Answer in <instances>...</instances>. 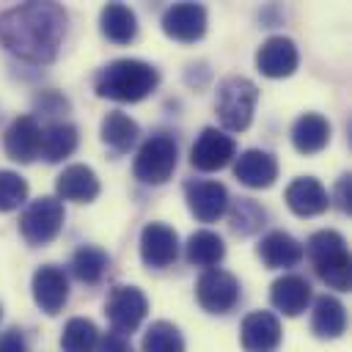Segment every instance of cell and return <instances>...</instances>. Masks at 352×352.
Segmentation results:
<instances>
[{
	"mask_svg": "<svg viewBox=\"0 0 352 352\" xmlns=\"http://www.w3.org/2000/svg\"><path fill=\"white\" fill-rule=\"evenodd\" d=\"M94 352H135V349H132L129 336H121V333L110 330V333L99 336V341H96V349H94Z\"/></svg>",
	"mask_w": 352,
	"mask_h": 352,
	"instance_id": "d6a6232c",
	"label": "cell"
},
{
	"mask_svg": "<svg viewBox=\"0 0 352 352\" xmlns=\"http://www.w3.org/2000/svg\"><path fill=\"white\" fill-rule=\"evenodd\" d=\"M66 33V11L58 3H22L0 14V44L28 60H55Z\"/></svg>",
	"mask_w": 352,
	"mask_h": 352,
	"instance_id": "6da1fadb",
	"label": "cell"
},
{
	"mask_svg": "<svg viewBox=\"0 0 352 352\" xmlns=\"http://www.w3.org/2000/svg\"><path fill=\"white\" fill-rule=\"evenodd\" d=\"M234 176L250 190L272 187L278 179V160L264 148H248L234 162Z\"/></svg>",
	"mask_w": 352,
	"mask_h": 352,
	"instance_id": "e0dca14e",
	"label": "cell"
},
{
	"mask_svg": "<svg viewBox=\"0 0 352 352\" xmlns=\"http://www.w3.org/2000/svg\"><path fill=\"white\" fill-rule=\"evenodd\" d=\"M226 212L231 220V231L239 236H250L261 231V226L267 223V209L253 198H236L234 204H228Z\"/></svg>",
	"mask_w": 352,
	"mask_h": 352,
	"instance_id": "83f0119b",
	"label": "cell"
},
{
	"mask_svg": "<svg viewBox=\"0 0 352 352\" xmlns=\"http://www.w3.org/2000/svg\"><path fill=\"white\" fill-rule=\"evenodd\" d=\"M283 338L280 322L272 311H250L239 327V344L245 352H278Z\"/></svg>",
	"mask_w": 352,
	"mask_h": 352,
	"instance_id": "8fae6325",
	"label": "cell"
},
{
	"mask_svg": "<svg viewBox=\"0 0 352 352\" xmlns=\"http://www.w3.org/2000/svg\"><path fill=\"white\" fill-rule=\"evenodd\" d=\"M162 33L173 41L192 44L206 33V8L198 3H176L162 14Z\"/></svg>",
	"mask_w": 352,
	"mask_h": 352,
	"instance_id": "4fadbf2b",
	"label": "cell"
},
{
	"mask_svg": "<svg viewBox=\"0 0 352 352\" xmlns=\"http://www.w3.org/2000/svg\"><path fill=\"white\" fill-rule=\"evenodd\" d=\"M160 85L157 66L140 60V58H118L99 69L94 77V91L102 99L113 102H143L154 88Z\"/></svg>",
	"mask_w": 352,
	"mask_h": 352,
	"instance_id": "7a4b0ae2",
	"label": "cell"
},
{
	"mask_svg": "<svg viewBox=\"0 0 352 352\" xmlns=\"http://www.w3.org/2000/svg\"><path fill=\"white\" fill-rule=\"evenodd\" d=\"M99 179L88 165H69L55 179L58 201H74V204H91L99 195Z\"/></svg>",
	"mask_w": 352,
	"mask_h": 352,
	"instance_id": "ffe728a7",
	"label": "cell"
},
{
	"mask_svg": "<svg viewBox=\"0 0 352 352\" xmlns=\"http://www.w3.org/2000/svg\"><path fill=\"white\" fill-rule=\"evenodd\" d=\"M195 300L209 314H228L239 302V280L220 267L204 270L195 280Z\"/></svg>",
	"mask_w": 352,
	"mask_h": 352,
	"instance_id": "ba28073f",
	"label": "cell"
},
{
	"mask_svg": "<svg viewBox=\"0 0 352 352\" xmlns=\"http://www.w3.org/2000/svg\"><path fill=\"white\" fill-rule=\"evenodd\" d=\"M258 258L264 261V267L270 270H289V267H297L302 261V245L286 234V231H270L261 236L258 248H256Z\"/></svg>",
	"mask_w": 352,
	"mask_h": 352,
	"instance_id": "44dd1931",
	"label": "cell"
},
{
	"mask_svg": "<svg viewBox=\"0 0 352 352\" xmlns=\"http://www.w3.org/2000/svg\"><path fill=\"white\" fill-rule=\"evenodd\" d=\"M256 66L264 77H272V80L294 74L297 66H300L297 44L286 36H270L256 52Z\"/></svg>",
	"mask_w": 352,
	"mask_h": 352,
	"instance_id": "9a60e30c",
	"label": "cell"
},
{
	"mask_svg": "<svg viewBox=\"0 0 352 352\" xmlns=\"http://www.w3.org/2000/svg\"><path fill=\"white\" fill-rule=\"evenodd\" d=\"M99 30L113 44H129L138 36V16L124 3H107L99 14Z\"/></svg>",
	"mask_w": 352,
	"mask_h": 352,
	"instance_id": "cb8c5ba5",
	"label": "cell"
},
{
	"mask_svg": "<svg viewBox=\"0 0 352 352\" xmlns=\"http://www.w3.org/2000/svg\"><path fill=\"white\" fill-rule=\"evenodd\" d=\"M302 253H308L316 275L336 292H346L349 280H352V267H349V250H346V239L333 231V228H322L316 234L308 236Z\"/></svg>",
	"mask_w": 352,
	"mask_h": 352,
	"instance_id": "3957f363",
	"label": "cell"
},
{
	"mask_svg": "<svg viewBox=\"0 0 352 352\" xmlns=\"http://www.w3.org/2000/svg\"><path fill=\"white\" fill-rule=\"evenodd\" d=\"M28 198V182L16 170H0V212H14Z\"/></svg>",
	"mask_w": 352,
	"mask_h": 352,
	"instance_id": "1f68e13d",
	"label": "cell"
},
{
	"mask_svg": "<svg viewBox=\"0 0 352 352\" xmlns=\"http://www.w3.org/2000/svg\"><path fill=\"white\" fill-rule=\"evenodd\" d=\"M179 162V148L170 135H151L132 162V173L143 184H165Z\"/></svg>",
	"mask_w": 352,
	"mask_h": 352,
	"instance_id": "5b68a950",
	"label": "cell"
},
{
	"mask_svg": "<svg viewBox=\"0 0 352 352\" xmlns=\"http://www.w3.org/2000/svg\"><path fill=\"white\" fill-rule=\"evenodd\" d=\"M77 140H80V135H77V126L74 124L55 121L52 126H47L41 132V157L47 162H60V160H66V157L74 154Z\"/></svg>",
	"mask_w": 352,
	"mask_h": 352,
	"instance_id": "484cf974",
	"label": "cell"
},
{
	"mask_svg": "<svg viewBox=\"0 0 352 352\" xmlns=\"http://www.w3.org/2000/svg\"><path fill=\"white\" fill-rule=\"evenodd\" d=\"M330 143V121L322 113H302L292 124V146L300 154H319Z\"/></svg>",
	"mask_w": 352,
	"mask_h": 352,
	"instance_id": "7402d4cb",
	"label": "cell"
},
{
	"mask_svg": "<svg viewBox=\"0 0 352 352\" xmlns=\"http://www.w3.org/2000/svg\"><path fill=\"white\" fill-rule=\"evenodd\" d=\"M179 256V236L165 223H146L140 231V258L151 270H165Z\"/></svg>",
	"mask_w": 352,
	"mask_h": 352,
	"instance_id": "7c38bea8",
	"label": "cell"
},
{
	"mask_svg": "<svg viewBox=\"0 0 352 352\" xmlns=\"http://www.w3.org/2000/svg\"><path fill=\"white\" fill-rule=\"evenodd\" d=\"M184 201L195 220L214 223L226 214L231 198L228 190L214 179H187L184 182Z\"/></svg>",
	"mask_w": 352,
	"mask_h": 352,
	"instance_id": "9c48e42d",
	"label": "cell"
},
{
	"mask_svg": "<svg viewBox=\"0 0 352 352\" xmlns=\"http://www.w3.org/2000/svg\"><path fill=\"white\" fill-rule=\"evenodd\" d=\"M346 330V308L338 297L322 294L314 300L311 311V333L316 338H338Z\"/></svg>",
	"mask_w": 352,
	"mask_h": 352,
	"instance_id": "603a6c76",
	"label": "cell"
},
{
	"mask_svg": "<svg viewBox=\"0 0 352 352\" xmlns=\"http://www.w3.org/2000/svg\"><path fill=\"white\" fill-rule=\"evenodd\" d=\"M0 352H28L25 333L19 327H6L0 333Z\"/></svg>",
	"mask_w": 352,
	"mask_h": 352,
	"instance_id": "e575fe53",
	"label": "cell"
},
{
	"mask_svg": "<svg viewBox=\"0 0 352 352\" xmlns=\"http://www.w3.org/2000/svg\"><path fill=\"white\" fill-rule=\"evenodd\" d=\"M3 148L14 162H33L41 154V126L33 116H16L3 138Z\"/></svg>",
	"mask_w": 352,
	"mask_h": 352,
	"instance_id": "2e32d148",
	"label": "cell"
},
{
	"mask_svg": "<svg viewBox=\"0 0 352 352\" xmlns=\"http://www.w3.org/2000/svg\"><path fill=\"white\" fill-rule=\"evenodd\" d=\"M110 267V256L96 245H82L72 256V272L82 283H99Z\"/></svg>",
	"mask_w": 352,
	"mask_h": 352,
	"instance_id": "f1b7e54d",
	"label": "cell"
},
{
	"mask_svg": "<svg viewBox=\"0 0 352 352\" xmlns=\"http://www.w3.org/2000/svg\"><path fill=\"white\" fill-rule=\"evenodd\" d=\"M148 314V300L138 286H113L104 302V316L110 327L121 336H129L140 327V322Z\"/></svg>",
	"mask_w": 352,
	"mask_h": 352,
	"instance_id": "52a82bcc",
	"label": "cell"
},
{
	"mask_svg": "<svg viewBox=\"0 0 352 352\" xmlns=\"http://www.w3.org/2000/svg\"><path fill=\"white\" fill-rule=\"evenodd\" d=\"M30 289H33L36 305H38L47 316L60 314L63 305H66V300H69V278H66V272H63L60 267H55V264L38 267V270L33 272Z\"/></svg>",
	"mask_w": 352,
	"mask_h": 352,
	"instance_id": "5bb4252c",
	"label": "cell"
},
{
	"mask_svg": "<svg viewBox=\"0 0 352 352\" xmlns=\"http://www.w3.org/2000/svg\"><path fill=\"white\" fill-rule=\"evenodd\" d=\"M143 352H184V336L173 322L157 319L143 333Z\"/></svg>",
	"mask_w": 352,
	"mask_h": 352,
	"instance_id": "4dcf8cb0",
	"label": "cell"
},
{
	"mask_svg": "<svg viewBox=\"0 0 352 352\" xmlns=\"http://www.w3.org/2000/svg\"><path fill=\"white\" fill-rule=\"evenodd\" d=\"M330 201H336V206L349 214V209H352V176L349 173H344L336 182V190H333V198Z\"/></svg>",
	"mask_w": 352,
	"mask_h": 352,
	"instance_id": "836d02e7",
	"label": "cell"
},
{
	"mask_svg": "<svg viewBox=\"0 0 352 352\" xmlns=\"http://www.w3.org/2000/svg\"><path fill=\"white\" fill-rule=\"evenodd\" d=\"M236 157V143L231 135H226L223 129L217 126H204L201 135L195 138L192 143V151H190V165L195 170H220L226 168L231 160Z\"/></svg>",
	"mask_w": 352,
	"mask_h": 352,
	"instance_id": "30bf717a",
	"label": "cell"
},
{
	"mask_svg": "<svg viewBox=\"0 0 352 352\" xmlns=\"http://www.w3.org/2000/svg\"><path fill=\"white\" fill-rule=\"evenodd\" d=\"M258 102V88L248 77H226L217 85V118L228 132H245L253 121V110Z\"/></svg>",
	"mask_w": 352,
	"mask_h": 352,
	"instance_id": "277c9868",
	"label": "cell"
},
{
	"mask_svg": "<svg viewBox=\"0 0 352 352\" xmlns=\"http://www.w3.org/2000/svg\"><path fill=\"white\" fill-rule=\"evenodd\" d=\"M63 220H66L63 201L44 195V198L30 201L25 212L19 214V234L28 245H50L60 234Z\"/></svg>",
	"mask_w": 352,
	"mask_h": 352,
	"instance_id": "8992f818",
	"label": "cell"
},
{
	"mask_svg": "<svg viewBox=\"0 0 352 352\" xmlns=\"http://www.w3.org/2000/svg\"><path fill=\"white\" fill-rule=\"evenodd\" d=\"M223 256H226V242H223L220 234H214L209 228H201V231L190 234V239H187V261L190 264L212 270L223 261Z\"/></svg>",
	"mask_w": 352,
	"mask_h": 352,
	"instance_id": "4316f807",
	"label": "cell"
},
{
	"mask_svg": "<svg viewBox=\"0 0 352 352\" xmlns=\"http://www.w3.org/2000/svg\"><path fill=\"white\" fill-rule=\"evenodd\" d=\"M96 341H99V330L91 319L74 316L63 324V333H60V349L63 352H94Z\"/></svg>",
	"mask_w": 352,
	"mask_h": 352,
	"instance_id": "f546056e",
	"label": "cell"
},
{
	"mask_svg": "<svg viewBox=\"0 0 352 352\" xmlns=\"http://www.w3.org/2000/svg\"><path fill=\"white\" fill-rule=\"evenodd\" d=\"M0 316H3V308H0Z\"/></svg>",
	"mask_w": 352,
	"mask_h": 352,
	"instance_id": "d590c367",
	"label": "cell"
},
{
	"mask_svg": "<svg viewBox=\"0 0 352 352\" xmlns=\"http://www.w3.org/2000/svg\"><path fill=\"white\" fill-rule=\"evenodd\" d=\"M102 143L110 146L113 151L124 154L129 151L135 143H138V135H140V126L135 118H129L126 113L121 110H110L104 118H102Z\"/></svg>",
	"mask_w": 352,
	"mask_h": 352,
	"instance_id": "d4e9b609",
	"label": "cell"
},
{
	"mask_svg": "<svg viewBox=\"0 0 352 352\" xmlns=\"http://www.w3.org/2000/svg\"><path fill=\"white\" fill-rule=\"evenodd\" d=\"M270 302L283 316H300L311 302V283L302 275H280L270 286Z\"/></svg>",
	"mask_w": 352,
	"mask_h": 352,
	"instance_id": "d6986e66",
	"label": "cell"
},
{
	"mask_svg": "<svg viewBox=\"0 0 352 352\" xmlns=\"http://www.w3.org/2000/svg\"><path fill=\"white\" fill-rule=\"evenodd\" d=\"M283 198H286V206H289L297 217H314V214L327 212V206H330V195H327L324 184H322L319 179H314V176H300V179H294V182L286 187Z\"/></svg>",
	"mask_w": 352,
	"mask_h": 352,
	"instance_id": "ac0fdd59",
	"label": "cell"
}]
</instances>
